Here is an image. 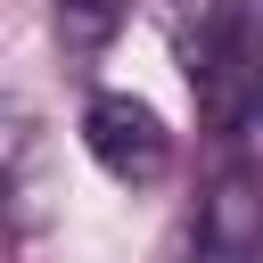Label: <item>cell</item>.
<instances>
[{
  "mask_svg": "<svg viewBox=\"0 0 263 263\" xmlns=\"http://www.w3.org/2000/svg\"><path fill=\"white\" fill-rule=\"evenodd\" d=\"M58 25H66V41H107L115 25H123V0H58Z\"/></svg>",
  "mask_w": 263,
  "mask_h": 263,
  "instance_id": "cell-3",
  "label": "cell"
},
{
  "mask_svg": "<svg viewBox=\"0 0 263 263\" xmlns=\"http://www.w3.org/2000/svg\"><path fill=\"white\" fill-rule=\"evenodd\" d=\"M181 74L197 90V107L214 115V132H247L255 115V8L247 0H164Z\"/></svg>",
  "mask_w": 263,
  "mask_h": 263,
  "instance_id": "cell-1",
  "label": "cell"
},
{
  "mask_svg": "<svg viewBox=\"0 0 263 263\" xmlns=\"http://www.w3.org/2000/svg\"><path fill=\"white\" fill-rule=\"evenodd\" d=\"M82 148H90V164H99L107 181H123V189H156V181L173 173V132H164V115H156L148 99H132V90H99V99L82 107Z\"/></svg>",
  "mask_w": 263,
  "mask_h": 263,
  "instance_id": "cell-2",
  "label": "cell"
}]
</instances>
